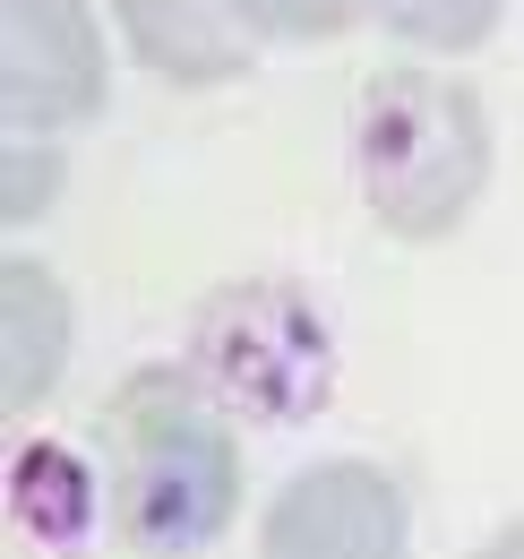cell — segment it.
Segmentation results:
<instances>
[{"label": "cell", "instance_id": "obj_8", "mask_svg": "<svg viewBox=\"0 0 524 559\" xmlns=\"http://www.w3.org/2000/svg\"><path fill=\"white\" fill-rule=\"evenodd\" d=\"M121 17V44L138 52V70L164 86H233L250 78L259 44L241 35V17L224 0H104Z\"/></svg>", "mask_w": 524, "mask_h": 559}, {"label": "cell", "instance_id": "obj_7", "mask_svg": "<svg viewBox=\"0 0 524 559\" xmlns=\"http://www.w3.org/2000/svg\"><path fill=\"white\" fill-rule=\"evenodd\" d=\"M69 345H78V301H69V284L52 276L44 259L9 250V259H0V414L9 421L35 414V405L61 388Z\"/></svg>", "mask_w": 524, "mask_h": 559}, {"label": "cell", "instance_id": "obj_9", "mask_svg": "<svg viewBox=\"0 0 524 559\" xmlns=\"http://www.w3.org/2000/svg\"><path fill=\"white\" fill-rule=\"evenodd\" d=\"M370 17L413 52H481L508 17V0H370Z\"/></svg>", "mask_w": 524, "mask_h": 559}, {"label": "cell", "instance_id": "obj_12", "mask_svg": "<svg viewBox=\"0 0 524 559\" xmlns=\"http://www.w3.org/2000/svg\"><path fill=\"white\" fill-rule=\"evenodd\" d=\"M473 559H524V516H516V525H499V534H490Z\"/></svg>", "mask_w": 524, "mask_h": 559}, {"label": "cell", "instance_id": "obj_5", "mask_svg": "<svg viewBox=\"0 0 524 559\" xmlns=\"http://www.w3.org/2000/svg\"><path fill=\"white\" fill-rule=\"evenodd\" d=\"M112 95L104 26L86 0H0V121L9 130H78Z\"/></svg>", "mask_w": 524, "mask_h": 559}, {"label": "cell", "instance_id": "obj_4", "mask_svg": "<svg viewBox=\"0 0 524 559\" xmlns=\"http://www.w3.org/2000/svg\"><path fill=\"white\" fill-rule=\"evenodd\" d=\"M259 559H413V499L370 456H319L266 499Z\"/></svg>", "mask_w": 524, "mask_h": 559}, {"label": "cell", "instance_id": "obj_10", "mask_svg": "<svg viewBox=\"0 0 524 559\" xmlns=\"http://www.w3.org/2000/svg\"><path fill=\"white\" fill-rule=\"evenodd\" d=\"M250 44H335L370 17V0H224Z\"/></svg>", "mask_w": 524, "mask_h": 559}, {"label": "cell", "instance_id": "obj_1", "mask_svg": "<svg viewBox=\"0 0 524 559\" xmlns=\"http://www.w3.org/2000/svg\"><path fill=\"white\" fill-rule=\"evenodd\" d=\"M104 499H112V534L138 559H198L215 551L241 516V439L233 414L206 396L190 361H146L130 370L104 421Z\"/></svg>", "mask_w": 524, "mask_h": 559}, {"label": "cell", "instance_id": "obj_11", "mask_svg": "<svg viewBox=\"0 0 524 559\" xmlns=\"http://www.w3.org/2000/svg\"><path fill=\"white\" fill-rule=\"evenodd\" d=\"M61 181H69L61 146L44 139V130H9V146H0V224H35V215H52Z\"/></svg>", "mask_w": 524, "mask_h": 559}, {"label": "cell", "instance_id": "obj_2", "mask_svg": "<svg viewBox=\"0 0 524 559\" xmlns=\"http://www.w3.org/2000/svg\"><path fill=\"white\" fill-rule=\"evenodd\" d=\"M490 112L464 78L439 70H370L353 104V181L388 241H448L490 190Z\"/></svg>", "mask_w": 524, "mask_h": 559}, {"label": "cell", "instance_id": "obj_6", "mask_svg": "<svg viewBox=\"0 0 524 559\" xmlns=\"http://www.w3.org/2000/svg\"><path fill=\"white\" fill-rule=\"evenodd\" d=\"M104 516H112L104 465H86V456H78L69 439H52V430L17 439L9 483H0V534H9V559H86Z\"/></svg>", "mask_w": 524, "mask_h": 559}, {"label": "cell", "instance_id": "obj_3", "mask_svg": "<svg viewBox=\"0 0 524 559\" xmlns=\"http://www.w3.org/2000/svg\"><path fill=\"white\" fill-rule=\"evenodd\" d=\"M190 370L233 421L301 430L335 405V319L319 293L293 276H233L198 301L190 319Z\"/></svg>", "mask_w": 524, "mask_h": 559}]
</instances>
